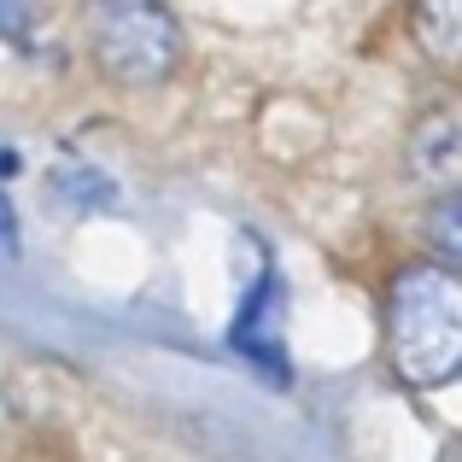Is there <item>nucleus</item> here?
Segmentation results:
<instances>
[{
    "label": "nucleus",
    "instance_id": "nucleus-3",
    "mask_svg": "<svg viewBox=\"0 0 462 462\" xmlns=\"http://www.w3.org/2000/svg\"><path fill=\"white\" fill-rule=\"evenodd\" d=\"M282 316H287V299H282V287H275V275H263L258 293H252L246 305H240V316H235V351H246L275 386L293 381V374H287V357H282V328H275Z\"/></svg>",
    "mask_w": 462,
    "mask_h": 462
},
{
    "label": "nucleus",
    "instance_id": "nucleus-6",
    "mask_svg": "<svg viewBox=\"0 0 462 462\" xmlns=\"http://www.w3.org/2000/svg\"><path fill=\"white\" fill-rule=\"evenodd\" d=\"M23 23H30V6L23 0H0V35H23Z\"/></svg>",
    "mask_w": 462,
    "mask_h": 462
},
{
    "label": "nucleus",
    "instance_id": "nucleus-1",
    "mask_svg": "<svg viewBox=\"0 0 462 462\" xmlns=\"http://www.w3.org/2000/svg\"><path fill=\"white\" fill-rule=\"evenodd\" d=\"M386 363L416 393L462 381V270L421 258L393 275V287H386Z\"/></svg>",
    "mask_w": 462,
    "mask_h": 462
},
{
    "label": "nucleus",
    "instance_id": "nucleus-5",
    "mask_svg": "<svg viewBox=\"0 0 462 462\" xmlns=\"http://www.w3.org/2000/svg\"><path fill=\"white\" fill-rule=\"evenodd\" d=\"M421 228H428V246L439 252V263L462 270V181H451V188L428 205V223Z\"/></svg>",
    "mask_w": 462,
    "mask_h": 462
},
{
    "label": "nucleus",
    "instance_id": "nucleus-2",
    "mask_svg": "<svg viewBox=\"0 0 462 462\" xmlns=\"http://www.w3.org/2000/svg\"><path fill=\"white\" fill-rule=\"evenodd\" d=\"M82 42L94 70L117 88H158L181 65V23L164 0H88Z\"/></svg>",
    "mask_w": 462,
    "mask_h": 462
},
{
    "label": "nucleus",
    "instance_id": "nucleus-4",
    "mask_svg": "<svg viewBox=\"0 0 462 462\" xmlns=\"http://www.w3.org/2000/svg\"><path fill=\"white\" fill-rule=\"evenodd\" d=\"M410 30L439 65H462V0H410Z\"/></svg>",
    "mask_w": 462,
    "mask_h": 462
}]
</instances>
